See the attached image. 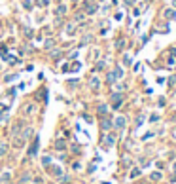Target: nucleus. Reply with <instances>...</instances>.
<instances>
[{"label":"nucleus","instance_id":"36","mask_svg":"<svg viewBox=\"0 0 176 184\" xmlns=\"http://www.w3.org/2000/svg\"><path fill=\"white\" fill-rule=\"evenodd\" d=\"M174 171H176V163H174Z\"/></svg>","mask_w":176,"mask_h":184},{"label":"nucleus","instance_id":"31","mask_svg":"<svg viewBox=\"0 0 176 184\" xmlns=\"http://www.w3.org/2000/svg\"><path fill=\"white\" fill-rule=\"evenodd\" d=\"M125 2H127V6H133V4H134V0H125Z\"/></svg>","mask_w":176,"mask_h":184},{"label":"nucleus","instance_id":"9","mask_svg":"<svg viewBox=\"0 0 176 184\" xmlns=\"http://www.w3.org/2000/svg\"><path fill=\"white\" fill-rule=\"evenodd\" d=\"M34 135V131H32V127H25V131H23V135H21V139L23 141H27V139H30V137Z\"/></svg>","mask_w":176,"mask_h":184},{"label":"nucleus","instance_id":"7","mask_svg":"<svg viewBox=\"0 0 176 184\" xmlns=\"http://www.w3.org/2000/svg\"><path fill=\"white\" fill-rule=\"evenodd\" d=\"M112 125H114V121H112L110 118H108V116H106V118H102V124H100V127H102V129H104V131L112 129Z\"/></svg>","mask_w":176,"mask_h":184},{"label":"nucleus","instance_id":"1","mask_svg":"<svg viewBox=\"0 0 176 184\" xmlns=\"http://www.w3.org/2000/svg\"><path fill=\"white\" fill-rule=\"evenodd\" d=\"M120 78H123V70L121 66H116L114 70H110V72H106V82L108 84H116Z\"/></svg>","mask_w":176,"mask_h":184},{"label":"nucleus","instance_id":"29","mask_svg":"<svg viewBox=\"0 0 176 184\" xmlns=\"http://www.w3.org/2000/svg\"><path fill=\"white\" fill-rule=\"evenodd\" d=\"M133 15H134V17H138V15H140V10L134 8V10H133Z\"/></svg>","mask_w":176,"mask_h":184},{"label":"nucleus","instance_id":"14","mask_svg":"<svg viewBox=\"0 0 176 184\" xmlns=\"http://www.w3.org/2000/svg\"><path fill=\"white\" fill-rule=\"evenodd\" d=\"M112 101H114V103H121V101H123V95H121V93H112Z\"/></svg>","mask_w":176,"mask_h":184},{"label":"nucleus","instance_id":"15","mask_svg":"<svg viewBox=\"0 0 176 184\" xmlns=\"http://www.w3.org/2000/svg\"><path fill=\"white\" fill-rule=\"evenodd\" d=\"M97 12V4H91V6H85V13H95Z\"/></svg>","mask_w":176,"mask_h":184},{"label":"nucleus","instance_id":"24","mask_svg":"<svg viewBox=\"0 0 176 184\" xmlns=\"http://www.w3.org/2000/svg\"><path fill=\"white\" fill-rule=\"evenodd\" d=\"M15 78H17V74H10L8 78H6V84H10V82H13Z\"/></svg>","mask_w":176,"mask_h":184},{"label":"nucleus","instance_id":"33","mask_svg":"<svg viewBox=\"0 0 176 184\" xmlns=\"http://www.w3.org/2000/svg\"><path fill=\"white\" fill-rule=\"evenodd\" d=\"M148 4H150V0H144V8H148Z\"/></svg>","mask_w":176,"mask_h":184},{"label":"nucleus","instance_id":"17","mask_svg":"<svg viewBox=\"0 0 176 184\" xmlns=\"http://www.w3.org/2000/svg\"><path fill=\"white\" fill-rule=\"evenodd\" d=\"M150 178H152V180H161V173L155 171V173H152V177H150Z\"/></svg>","mask_w":176,"mask_h":184},{"label":"nucleus","instance_id":"34","mask_svg":"<svg viewBox=\"0 0 176 184\" xmlns=\"http://www.w3.org/2000/svg\"><path fill=\"white\" fill-rule=\"evenodd\" d=\"M170 6H172V8L176 10V0H172V4H170Z\"/></svg>","mask_w":176,"mask_h":184},{"label":"nucleus","instance_id":"12","mask_svg":"<svg viewBox=\"0 0 176 184\" xmlns=\"http://www.w3.org/2000/svg\"><path fill=\"white\" fill-rule=\"evenodd\" d=\"M99 114L102 116V118L108 114V106H106V105H99Z\"/></svg>","mask_w":176,"mask_h":184},{"label":"nucleus","instance_id":"26","mask_svg":"<svg viewBox=\"0 0 176 184\" xmlns=\"http://www.w3.org/2000/svg\"><path fill=\"white\" fill-rule=\"evenodd\" d=\"M159 120V116L157 114H153V116H150V121H157Z\"/></svg>","mask_w":176,"mask_h":184},{"label":"nucleus","instance_id":"5","mask_svg":"<svg viewBox=\"0 0 176 184\" xmlns=\"http://www.w3.org/2000/svg\"><path fill=\"white\" fill-rule=\"evenodd\" d=\"M114 142H116V135H106V139H104V142H102V146H104V148H112Z\"/></svg>","mask_w":176,"mask_h":184},{"label":"nucleus","instance_id":"6","mask_svg":"<svg viewBox=\"0 0 176 184\" xmlns=\"http://www.w3.org/2000/svg\"><path fill=\"white\" fill-rule=\"evenodd\" d=\"M76 30H78V25H76V21H72V23H68V25H66V34H68V36H74V34H76Z\"/></svg>","mask_w":176,"mask_h":184},{"label":"nucleus","instance_id":"16","mask_svg":"<svg viewBox=\"0 0 176 184\" xmlns=\"http://www.w3.org/2000/svg\"><path fill=\"white\" fill-rule=\"evenodd\" d=\"M123 46H125V38H117V42H116V48H123Z\"/></svg>","mask_w":176,"mask_h":184},{"label":"nucleus","instance_id":"13","mask_svg":"<svg viewBox=\"0 0 176 184\" xmlns=\"http://www.w3.org/2000/svg\"><path fill=\"white\" fill-rule=\"evenodd\" d=\"M55 148H57V150H65V148H66V142H65L63 139L57 141V142H55Z\"/></svg>","mask_w":176,"mask_h":184},{"label":"nucleus","instance_id":"8","mask_svg":"<svg viewBox=\"0 0 176 184\" xmlns=\"http://www.w3.org/2000/svg\"><path fill=\"white\" fill-rule=\"evenodd\" d=\"M89 88L97 91V89L100 88V80H99V78H95V76H93V78H89Z\"/></svg>","mask_w":176,"mask_h":184},{"label":"nucleus","instance_id":"11","mask_svg":"<svg viewBox=\"0 0 176 184\" xmlns=\"http://www.w3.org/2000/svg\"><path fill=\"white\" fill-rule=\"evenodd\" d=\"M55 12H57V15H65L66 13V6H65V4H59Z\"/></svg>","mask_w":176,"mask_h":184},{"label":"nucleus","instance_id":"30","mask_svg":"<svg viewBox=\"0 0 176 184\" xmlns=\"http://www.w3.org/2000/svg\"><path fill=\"white\" fill-rule=\"evenodd\" d=\"M72 70H80V63H74V65H72Z\"/></svg>","mask_w":176,"mask_h":184},{"label":"nucleus","instance_id":"21","mask_svg":"<svg viewBox=\"0 0 176 184\" xmlns=\"http://www.w3.org/2000/svg\"><path fill=\"white\" fill-rule=\"evenodd\" d=\"M42 163H44V165H49V163H51V158H49V156H44V158H42Z\"/></svg>","mask_w":176,"mask_h":184},{"label":"nucleus","instance_id":"27","mask_svg":"<svg viewBox=\"0 0 176 184\" xmlns=\"http://www.w3.org/2000/svg\"><path fill=\"white\" fill-rule=\"evenodd\" d=\"M142 120H144V116H138V118H136V125H142Z\"/></svg>","mask_w":176,"mask_h":184},{"label":"nucleus","instance_id":"25","mask_svg":"<svg viewBox=\"0 0 176 184\" xmlns=\"http://www.w3.org/2000/svg\"><path fill=\"white\" fill-rule=\"evenodd\" d=\"M140 175V169H134V171H131V178H134V177H138Z\"/></svg>","mask_w":176,"mask_h":184},{"label":"nucleus","instance_id":"10","mask_svg":"<svg viewBox=\"0 0 176 184\" xmlns=\"http://www.w3.org/2000/svg\"><path fill=\"white\" fill-rule=\"evenodd\" d=\"M44 46H45V49H51L55 46V40L53 38H48V40H44Z\"/></svg>","mask_w":176,"mask_h":184},{"label":"nucleus","instance_id":"35","mask_svg":"<svg viewBox=\"0 0 176 184\" xmlns=\"http://www.w3.org/2000/svg\"><path fill=\"white\" fill-rule=\"evenodd\" d=\"M70 2H80V0H70Z\"/></svg>","mask_w":176,"mask_h":184},{"label":"nucleus","instance_id":"22","mask_svg":"<svg viewBox=\"0 0 176 184\" xmlns=\"http://www.w3.org/2000/svg\"><path fill=\"white\" fill-rule=\"evenodd\" d=\"M49 55H51L53 59H55V57H59V55H61V49H53V52H51Z\"/></svg>","mask_w":176,"mask_h":184},{"label":"nucleus","instance_id":"4","mask_svg":"<svg viewBox=\"0 0 176 184\" xmlns=\"http://www.w3.org/2000/svg\"><path fill=\"white\" fill-rule=\"evenodd\" d=\"M163 17L167 19V21H172V19L176 17V10H174V8H167V10L163 12Z\"/></svg>","mask_w":176,"mask_h":184},{"label":"nucleus","instance_id":"19","mask_svg":"<svg viewBox=\"0 0 176 184\" xmlns=\"http://www.w3.org/2000/svg\"><path fill=\"white\" fill-rule=\"evenodd\" d=\"M6 150H8V146L4 144V142H0V156H4V154H6Z\"/></svg>","mask_w":176,"mask_h":184},{"label":"nucleus","instance_id":"28","mask_svg":"<svg viewBox=\"0 0 176 184\" xmlns=\"http://www.w3.org/2000/svg\"><path fill=\"white\" fill-rule=\"evenodd\" d=\"M72 169H76V171H78V169H80V163L74 161V163H72Z\"/></svg>","mask_w":176,"mask_h":184},{"label":"nucleus","instance_id":"32","mask_svg":"<svg viewBox=\"0 0 176 184\" xmlns=\"http://www.w3.org/2000/svg\"><path fill=\"white\" fill-rule=\"evenodd\" d=\"M0 112H6V106L4 105H0Z\"/></svg>","mask_w":176,"mask_h":184},{"label":"nucleus","instance_id":"20","mask_svg":"<svg viewBox=\"0 0 176 184\" xmlns=\"http://www.w3.org/2000/svg\"><path fill=\"white\" fill-rule=\"evenodd\" d=\"M29 112H34V105H27V106H25V114H29Z\"/></svg>","mask_w":176,"mask_h":184},{"label":"nucleus","instance_id":"18","mask_svg":"<svg viewBox=\"0 0 176 184\" xmlns=\"http://www.w3.org/2000/svg\"><path fill=\"white\" fill-rule=\"evenodd\" d=\"M123 65H131V55H129V53L123 55Z\"/></svg>","mask_w":176,"mask_h":184},{"label":"nucleus","instance_id":"3","mask_svg":"<svg viewBox=\"0 0 176 184\" xmlns=\"http://www.w3.org/2000/svg\"><path fill=\"white\" fill-rule=\"evenodd\" d=\"M114 125H116L117 129H125V125H127V120H125V116H117V118L114 120Z\"/></svg>","mask_w":176,"mask_h":184},{"label":"nucleus","instance_id":"2","mask_svg":"<svg viewBox=\"0 0 176 184\" xmlns=\"http://www.w3.org/2000/svg\"><path fill=\"white\" fill-rule=\"evenodd\" d=\"M38 146H40V139L34 137V139H32V146L29 148V156H36V154H38Z\"/></svg>","mask_w":176,"mask_h":184},{"label":"nucleus","instance_id":"23","mask_svg":"<svg viewBox=\"0 0 176 184\" xmlns=\"http://www.w3.org/2000/svg\"><path fill=\"white\" fill-rule=\"evenodd\" d=\"M0 180H2V182H8V180H10V173H4V175L0 177Z\"/></svg>","mask_w":176,"mask_h":184}]
</instances>
